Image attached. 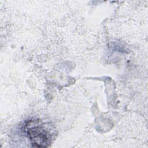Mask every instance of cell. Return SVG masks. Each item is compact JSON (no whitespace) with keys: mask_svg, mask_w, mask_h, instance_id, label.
<instances>
[{"mask_svg":"<svg viewBox=\"0 0 148 148\" xmlns=\"http://www.w3.org/2000/svg\"><path fill=\"white\" fill-rule=\"evenodd\" d=\"M24 128L33 147H46L50 145L51 134L40 120H30Z\"/></svg>","mask_w":148,"mask_h":148,"instance_id":"1","label":"cell"}]
</instances>
